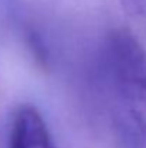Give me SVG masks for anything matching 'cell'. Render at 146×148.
<instances>
[{
  "label": "cell",
  "instance_id": "obj_2",
  "mask_svg": "<svg viewBox=\"0 0 146 148\" xmlns=\"http://www.w3.org/2000/svg\"><path fill=\"white\" fill-rule=\"evenodd\" d=\"M9 148H56L40 111L32 103L20 105L12 118Z\"/></svg>",
  "mask_w": 146,
  "mask_h": 148
},
{
  "label": "cell",
  "instance_id": "obj_1",
  "mask_svg": "<svg viewBox=\"0 0 146 148\" xmlns=\"http://www.w3.org/2000/svg\"><path fill=\"white\" fill-rule=\"evenodd\" d=\"M102 79L129 148H146V50L128 27L112 29L100 52Z\"/></svg>",
  "mask_w": 146,
  "mask_h": 148
},
{
  "label": "cell",
  "instance_id": "obj_3",
  "mask_svg": "<svg viewBox=\"0 0 146 148\" xmlns=\"http://www.w3.org/2000/svg\"><path fill=\"white\" fill-rule=\"evenodd\" d=\"M117 3L122 7V10L132 17L143 16L146 12L145 0H117Z\"/></svg>",
  "mask_w": 146,
  "mask_h": 148
}]
</instances>
